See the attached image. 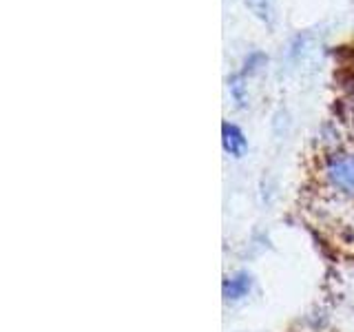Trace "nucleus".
I'll return each mask as SVG.
<instances>
[{
	"label": "nucleus",
	"instance_id": "1",
	"mask_svg": "<svg viewBox=\"0 0 354 332\" xmlns=\"http://www.w3.org/2000/svg\"><path fill=\"white\" fill-rule=\"evenodd\" d=\"M330 177L339 186L348 188V191H354V155H350V158H339L332 162Z\"/></svg>",
	"mask_w": 354,
	"mask_h": 332
},
{
	"label": "nucleus",
	"instance_id": "2",
	"mask_svg": "<svg viewBox=\"0 0 354 332\" xmlns=\"http://www.w3.org/2000/svg\"><path fill=\"white\" fill-rule=\"evenodd\" d=\"M221 136H224V149L230 155H235V158H241L243 151H246V147H248V142H246V138H243L241 129L226 122V124L221 127Z\"/></svg>",
	"mask_w": 354,
	"mask_h": 332
},
{
	"label": "nucleus",
	"instance_id": "3",
	"mask_svg": "<svg viewBox=\"0 0 354 332\" xmlns=\"http://www.w3.org/2000/svg\"><path fill=\"white\" fill-rule=\"evenodd\" d=\"M248 290H250V277H248V275H237V277H232V279L226 282V286H224V295H226L228 299H241Z\"/></svg>",
	"mask_w": 354,
	"mask_h": 332
},
{
	"label": "nucleus",
	"instance_id": "4",
	"mask_svg": "<svg viewBox=\"0 0 354 332\" xmlns=\"http://www.w3.org/2000/svg\"><path fill=\"white\" fill-rule=\"evenodd\" d=\"M248 9L257 16L261 22L270 25L274 18V0H246Z\"/></svg>",
	"mask_w": 354,
	"mask_h": 332
}]
</instances>
